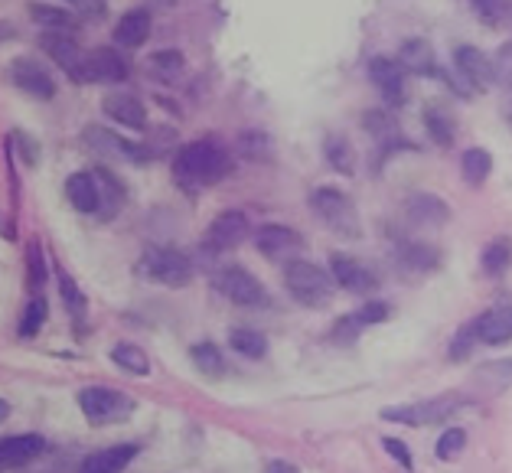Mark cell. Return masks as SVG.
Masks as SVG:
<instances>
[{"label": "cell", "instance_id": "6da1fadb", "mask_svg": "<svg viewBox=\"0 0 512 473\" xmlns=\"http://www.w3.org/2000/svg\"><path fill=\"white\" fill-rule=\"evenodd\" d=\"M232 173V154L216 138L183 144L173 157V180L183 190H206V186L226 180Z\"/></svg>", "mask_w": 512, "mask_h": 473}, {"label": "cell", "instance_id": "7a4b0ae2", "mask_svg": "<svg viewBox=\"0 0 512 473\" xmlns=\"http://www.w3.org/2000/svg\"><path fill=\"white\" fill-rule=\"evenodd\" d=\"M284 288L291 291V297L304 307H327L333 301V278L330 271H323L320 265L307 258H294L284 265Z\"/></svg>", "mask_w": 512, "mask_h": 473}, {"label": "cell", "instance_id": "3957f363", "mask_svg": "<svg viewBox=\"0 0 512 473\" xmlns=\"http://www.w3.org/2000/svg\"><path fill=\"white\" fill-rule=\"evenodd\" d=\"M310 209H314L317 219L327 229H333L336 235H343V239H359L362 226H359L356 203L343 190H336V186H317V190L310 193Z\"/></svg>", "mask_w": 512, "mask_h": 473}, {"label": "cell", "instance_id": "277c9868", "mask_svg": "<svg viewBox=\"0 0 512 473\" xmlns=\"http://www.w3.org/2000/svg\"><path fill=\"white\" fill-rule=\"evenodd\" d=\"M464 405H467V398H460V395H437V398H424V402H411V405H389V408H382L379 415L385 421H395V425L428 428V425H441V421L454 418Z\"/></svg>", "mask_w": 512, "mask_h": 473}, {"label": "cell", "instance_id": "5b68a950", "mask_svg": "<svg viewBox=\"0 0 512 473\" xmlns=\"http://www.w3.org/2000/svg\"><path fill=\"white\" fill-rule=\"evenodd\" d=\"M141 275L164 284V288H183V284H190L193 278V261L186 258L180 248L151 245V248H144V255H141Z\"/></svg>", "mask_w": 512, "mask_h": 473}, {"label": "cell", "instance_id": "8992f818", "mask_svg": "<svg viewBox=\"0 0 512 473\" xmlns=\"http://www.w3.org/2000/svg\"><path fill=\"white\" fill-rule=\"evenodd\" d=\"M212 288L226 297V301H232L235 307H265L268 304L265 284L242 265H222L212 271Z\"/></svg>", "mask_w": 512, "mask_h": 473}, {"label": "cell", "instance_id": "52a82bcc", "mask_svg": "<svg viewBox=\"0 0 512 473\" xmlns=\"http://www.w3.org/2000/svg\"><path fill=\"white\" fill-rule=\"evenodd\" d=\"M79 408L92 425H111V421L128 418L134 412V402L124 392L108 389V385H89V389L79 392Z\"/></svg>", "mask_w": 512, "mask_h": 473}, {"label": "cell", "instance_id": "ba28073f", "mask_svg": "<svg viewBox=\"0 0 512 473\" xmlns=\"http://www.w3.org/2000/svg\"><path fill=\"white\" fill-rule=\"evenodd\" d=\"M248 232H252V222H248L242 209H226V213H219L209 222V229L203 235V248L212 255L232 252V248H239L248 239Z\"/></svg>", "mask_w": 512, "mask_h": 473}, {"label": "cell", "instance_id": "9c48e42d", "mask_svg": "<svg viewBox=\"0 0 512 473\" xmlns=\"http://www.w3.org/2000/svg\"><path fill=\"white\" fill-rule=\"evenodd\" d=\"M131 66L115 46H98L92 53H85V69H82V82L92 85H121L128 82Z\"/></svg>", "mask_w": 512, "mask_h": 473}, {"label": "cell", "instance_id": "30bf717a", "mask_svg": "<svg viewBox=\"0 0 512 473\" xmlns=\"http://www.w3.org/2000/svg\"><path fill=\"white\" fill-rule=\"evenodd\" d=\"M7 79L17 85L20 92H27L33 98H43V102H49V98L56 95V79L53 72H49L40 59L33 56H20L7 66Z\"/></svg>", "mask_w": 512, "mask_h": 473}, {"label": "cell", "instance_id": "8fae6325", "mask_svg": "<svg viewBox=\"0 0 512 473\" xmlns=\"http://www.w3.org/2000/svg\"><path fill=\"white\" fill-rule=\"evenodd\" d=\"M40 49L56 62L62 72H66L72 82H82L85 49L79 46L76 36H69V33H40Z\"/></svg>", "mask_w": 512, "mask_h": 473}, {"label": "cell", "instance_id": "7c38bea8", "mask_svg": "<svg viewBox=\"0 0 512 473\" xmlns=\"http://www.w3.org/2000/svg\"><path fill=\"white\" fill-rule=\"evenodd\" d=\"M255 248L265 258L271 261H294L297 252L304 248V239H301V232L291 229V226H278V222H268V226H261L255 232Z\"/></svg>", "mask_w": 512, "mask_h": 473}, {"label": "cell", "instance_id": "4fadbf2b", "mask_svg": "<svg viewBox=\"0 0 512 473\" xmlns=\"http://www.w3.org/2000/svg\"><path fill=\"white\" fill-rule=\"evenodd\" d=\"M369 79L382 92L385 105H389V108L405 102V95H408V82H405L408 72L398 66V59H392V56H372L369 59Z\"/></svg>", "mask_w": 512, "mask_h": 473}, {"label": "cell", "instance_id": "5bb4252c", "mask_svg": "<svg viewBox=\"0 0 512 473\" xmlns=\"http://www.w3.org/2000/svg\"><path fill=\"white\" fill-rule=\"evenodd\" d=\"M330 278L336 288H343L349 294H372L379 291V275L362 261L349 255H333L330 258Z\"/></svg>", "mask_w": 512, "mask_h": 473}, {"label": "cell", "instance_id": "9a60e30c", "mask_svg": "<svg viewBox=\"0 0 512 473\" xmlns=\"http://www.w3.org/2000/svg\"><path fill=\"white\" fill-rule=\"evenodd\" d=\"M454 69H457V76L470 85V89L483 92V89H490V85L496 82L493 59L477 46H457L454 49Z\"/></svg>", "mask_w": 512, "mask_h": 473}, {"label": "cell", "instance_id": "2e32d148", "mask_svg": "<svg viewBox=\"0 0 512 473\" xmlns=\"http://www.w3.org/2000/svg\"><path fill=\"white\" fill-rule=\"evenodd\" d=\"M66 196L76 213L82 216H92L102 209V177H98V170H76L69 173L66 180Z\"/></svg>", "mask_w": 512, "mask_h": 473}, {"label": "cell", "instance_id": "e0dca14e", "mask_svg": "<svg viewBox=\"0 0 512 473\" xmlns=\"http://www.w3.org/2000/svg\"><path fill=\"white\" fill-rule=\"evenodd\" d=\"M43 451H46V441L40 434H10V438H0V473L33 464Z\"/></svg>", "mask_w": 512, "mask_h": 473}, {"label": "cell", "instance_id": "ac0fdd59", "mask_svg": "<svg viewBox=\"0 0 512 473\" xmlns=\"http://www.w3.org/2000/svg\"><path fill=\"white\" fill-rule=\"evenodd\" d=\"M85 144H89L92 151H98V154L128 160V164H147L144 147L131 144L128 138H118V134H111L108 128H98V124H89V128H85Z\"/></svg>", "mask_w": 512, "mask_h": 473}, {"label": "cell", "instance_id": "d6986e66", "mask_svg": "<svg viewBox=\"0 0 512 473\" xmlns=\"http://www.w3.org/2000/svg\"><path fill=\"white\" fill-rule=\"evenodd\" d=\"M389 314H392V307L385 301H369L366 307H359L356 314H346V317L336 320V327H333L330 336L336 343H353L366 327H376V323L389 320Z\"/></svg>", "mask_w": 512, "mask_h": 473}, {"label": "cell", "instance_id": "ffe728a7", "mask_svg": "<svg viewBox=\"0 0 512 473\" xmlns=\"http://www.w3.org/2000/svg\"><path fill=\"white\" fill-rule=\"evenodd\" d=\"M137 454H141V444H134V441L111 444V447H102V451H92L85 457L79 464V473H124Z\"/></svg>", "mask_w": 512, "mask_h": 473}, {"label": "cell", "instance_id": "44dd1931", "mask_svg": "<svg viewBox=\"0 0 512 473\" xmlns=\"http://www.w3.org/2000/svg\"><path fill=\"white\" fill-rule=\"evenodd\" d=\"M405 213H408L411 222H415V226L437 229V226H444V222L451 219V206H447L444 199L431 196V193H411L405 199Z\"/></svg>", "mask_w": 512, "mask_h": 473}, {"label": "cell", "instance_id": "7402d4cb", "mask_svg": "<svg viewBox=\"0 0 512 473\" xmlns=\"http://www.w3.org/2000/svg\"><path fill=\"white\" fill-rule=\"evenodd\" d=\"M102 108H105V115L115 121V124H121V128H144L147 124V108H144V102L137 95H131V92H111L105 102H102Z\"/></svg>", "mask_w": 512, "mask_h": 473}, {"label": "cell", "instance_id": "603a6c76", "mask_svg": "<svg viewBox=\"0 0 512 473\" xmlns=\"http://www.w3.org/2000/svg\"><path fill=\"white\" fill-rule=\"evenodd\" d=\"M398 66H402L408 76H437V56H434V46L428 40H405L402 49H398Z\"/></svg>", "mask_w": 512, "mask_h": 473}, {"label": "cell", "instance_id": "cb8c5ba5", "mask_svg": "<svg viewBox=\"0 0 512 473\" xmlns=\"http://www.w3.org/2000/svg\"><path fill=\"white\" fill-rule=\"evenodd\" d=\"M470 323H473V333H477V343L483 346H499L512 340V310L506 307L486 310V314H480Z\"/></svg>", "mask_w": 512, "mask_h": 473}, {"label": "cell", "instance_id": "d4e9b609", "mask_svg": "<svg viewBox=\"0 0 512 473\" xmlns=\"http://www.w3.org/2000/svg\"><path fill=\"white\" fill-rule=\"evenodd\" d=\"M151 14H147L144 7H134L128 10L121 20H118V27H115V46L121 49H137V46H144L147 43V36H151Z\"/></svg>", "mask_w": 512, "mask_h": 473}, {"label": "cell", "instance_id": "484cf974", "mask_svg": "<svg viewBox=\"0 0 512 473\" xmlns=\"http://www.w3.org/2000/svg\"><path fill=\"white\" fill-rule=\"evenodd\" d=\"M424 128H428L431 141L437 147H451L454 138H457V118L451 108L444 105H428L424 108Z\"/></svg>", "mask_w": 512, "mask_h": 473}, {"label": "cell", "instance_id": "4316f807", "mask_svg": "<svg viewBox=\"0 0 512 473\" xmlns=\"http://www.w3.org/2000/svg\"><path fill=\"white\" fill-rule=\"evenodd\" d=\"M398 261H402L405 271H434L437 261H441V252L428 242H402L398 245Z\"/></svg>", "mask_w": 512, "mask_h": 473}, {"label": "cell", "instance_id": "83f0119b", "mask_svg": "<svg viewBox=\"0 0 512 473\" xmlns=\"http://www.w3.org/2000/svg\"><path fill=\"white\" fill-rule=\"evenodd\" d=\"M30 20L40 23L43 33H66V30L76 27L72 10L56 7V4H30Z\"/></svg>", "mask_w": 512, "mask_h": 473}, {"label": "cell", "instance_id": "f1b7e54d", "mask_svg": "<svg viewBox=\"0 0 512 473\" xmlns=\"http://www.w3.org/2000/svg\"><path fill=\"white\" fill-rule=\"evenodd\" d=\"M490 173H493L490 151H483V147H470V151H464V157H460V177H464L467 186H483L490 180Z\"/></svg>", "mask_w": 512, "mask_h": 473}, {"label": "cell", "instance_id": "f546056e", "mask_svg": "<svg viewBox=\"0 0 512 473\" xmlns=\"http://www.w3.org/2000/svg\"><path fill=\"white\" fill-rule=\"evenodd\" d=\"M323 154H327L330 167L336 173H343V177H353L356 173V151L343 134H327V141H323Z\"/></svg>", "mask_w": 512, "mask_h": 473}, {"label": "cell", "instance_id": "4dcf8cb0", "mask_svg": "<svg viewBox=\"0 0 512 473\" xmlns=\"http://www.w3.org/2000/svg\"><path fill=\"white\" fill-rule=\"evenodd\" d=\"M480 265H483L486 278H503L509 271V265H512V242L509 239H493L490 245L483 248Z\"/></svg>", "mask_w": 512, "mask_h": 473}, {"label": "cell", "instance_id": "1f68e13d", "mask_svg": "<svg viewBox=\"0 0 512 473\" xmlns=\"http://www.w3.org/2000/svg\"><path fill=\"white\" fill-rule=\"evenodd\" d=\"M229 346L239 356H245V359H261L268 353V340H265V333H258V330H252V327H235L232 333H229Z\"/></svg>", "mask_w": 512, "mask_h": 473}, {"label": "cell", "instance_id": "d6a6232c", "mask_svg": "<svg viewBox=\"0 0 512 473\" xmlns=\"http://www.w3.org/2000/svg\"><path fill=\"white\" fill-rule=\"evenodd\" d=\"M111 363L124 372H131V376H147V372H151V359L134 343H118L115 350H111Z\"/></svg>", "mask_w": 512, "mask_h": 473}, {"label": "cell", "instance_id": "836d02e7", "mask_svg": "<svg viewBox=\"0 0 512 473\" xmlns=\"http://www.w3.org/2000/svg\"><path fill=\"white\" fill-rule=\"evenodd\" d=\"M473 14L483 23V27H506L512 23V0H470Z\"/></svg>", "mask_w": 512, "mask_h": 473}, {"label": "cell", "instance_id": "e575fe53", "mask_svg": "<svg viewBox=\"0 0 512 473\" xmlns=\"http://www.w3.org/2000/svg\"><path fill=\"white\" fill-rule=\"evenodd\" d=\"M190 359L203 376H212V379L226 376V356H222V350L216 343H196L190 350Z\"/></svg>", "mask_w": 512, "mask_h": 473}, {"label": "cell", "instance_id": "d590c367", "mask_svg": "<svg viewBox=\"0 0 512 473\" xmlns=\"http://www.w3.org/2000/svg\"><path fill=\"white\" fill-rule=\"evenodd\" d=\"M477 385H483L486 392H503L512 385V359H503V363H486L477 372Z\"/></svg>", "mask_w": 512, "mask_h": 473}, {"label": "cell", "instance_id": "8d00e7d4", "mask_svg": "<svg viewBox=\"0 0 512 473\" xmlns=\"http://www.w3.org/2000/svg\"><path fill=\"white\" fill-rule=\"evenodd\" d=\"M46 317H49L46 297L43 294H33L27 310H23V317H20V336H27V340H30V336H36V333L46 327Z\"/></svg>", "mask_w": 512, "mask_h": 473}, {"label": "cell", "instance_id": "74e56055", "mask_svg": "<svg viewBox=\"0 0 512 473\" xmlns=\"http://www.w3.org/2000/svg\"><path fill=\"white\" fill-rule=\"evenodd\" d=\"M59 291H62V304H66V310L76 320H82L85 317V294L76 288V281H72L66 271L59 275Z\"/></svg>", "mask_w": 512, "mask_h": 473}, {"label": "cell", "instance_id": "f35d334b", "mask_svg": "<svg viewBox=\"0 0 512 473\" xmlns=\"http://www.w3.org/2000/svg\"><path fill=\"white\" fill-rule=\"evenodd\" d=\"M464 447H467V431L447 428L441 434V441H437V457H441V460H457L460 454H464Z\"/></svg>", "mask_w": 512, "mask_h": 473}, {"label": "cell", "instance_id": "ab89813d", "mask_svg": "<svg viewBox=\"0 0 512 473\" xmlns=\"http://www.w3.org/2000/svg\"><path fill=\"white\" fill-rule=\"evenodd\" d=\"M43 281H46L43 252H40V245H30V252H27V288H30V294H40Z\"/></svg>", "mask_w": 512, "mask_h": 473}, {"label": "cell", "instance_id": "60d3db41", "mask_svg": "<svg viewBox=\"0 0 512 473\" xmlns=\"http://www.w3.org/2000/svg\"><path fill=\"white\" fill-rule=\"evenodd\" d=\"M151 69L160 72L164 79L180 76V72H183V56L177 53V49H160V53L151 56Z\"/></svg>", "mask_w": 512, "mask_h": 473}, {"label": "cell", "instance_id": "b9f144b4", "mask_svg": "<svg viewBox=\"0 0 512 473\" xmlns=\"http://www.w3.org/2000/svg\"><path fill=\"white\" fill-rule=\"evenodd\" d=\"M473 340H477V333H473V323H464V327H460L457 336H454L451 359H467L470 350H473Z\"/></svg>", "mask_w": 512, "mask_h": 473}, {"label": "cell", "instance_id": "7bdbcfd3", "mask_svg": "<svg viewBox=\"0 0 512 473\" xmlns=\"http://www.w3.org/2000/svg\"><path fill=\"white\" fill-rule=\"evenodd\" d=\"M493 66H496V82L499 85H509L512 82V40L496 53Z\"/></svg>", "mask_w": 512, "mask_h": 473}, {"label": "cell", "instance_id": "ee69618b", "mask_svg": "<svg viewBox=\"0 0 512 473\" xmlns=\"http://www.w3.org/2000/svg\"><path fill=\"white\" fill-rule=\"evenodd\" d=\"M382 447L389 451V457H395L398 464H402V470H411L415 464H411V454H408V447H405V441H398V438H385L382 441Z\"/></svg>", "mask_w": 512, "mask_h": 473}, {"label": "cell", "instance_id": "f6af8a7d", "mask_svg": "<svg viewBox=\"0 0 512 473\" xmlns=\"http://www.w3.org/2000/svg\"><path fill=\"white\" fill-rule=\"evenodd\" d=\"M265 473H301L294 464H287V460H271Z\"/></svg>", "mask_w": 512, "mask_h": 473}, {"label": "cell", "instance_id": "bcb514c9", "mask_svg": "<svg viewBox=\"0 0 512 473\" xmlns=\"http://www.w3.org/2000/svg\"><path fill=\"white\" fill-rule=\"evenodd\" d=\"M7 418H10V402L7 398H0V425H4Z\"/></svg>", "mask_w": 512, "mask_h": 473}, {"label": "cell", "instance_id": "7dc6e473", "mask_svg": "<svg viewBox=\"0 0 512 473\" xmlns=\"http://www.w3.org/2000/svg\"><path fill=\"white\" fill-rule=\"evenodd\" d=\"M10 36H17L14 30L7 27V23H0V40H10Z\"/></svg>", "mask_w": 512, "mask_h": 473}, {"label": "cell", "instance_id": "c3c4849f", "mask_svg": "<svg viewBox=\"0 0 512 473\" xmlns=\"http://www.w3.org/2000/svg\"><path fill=\"white\" fill-rule=\"evenodd\" d=\"M69 4H76V7H89V0H69Z\"/></svg>", "mask_w": 512, "mask_h": 473}]
</instances>
